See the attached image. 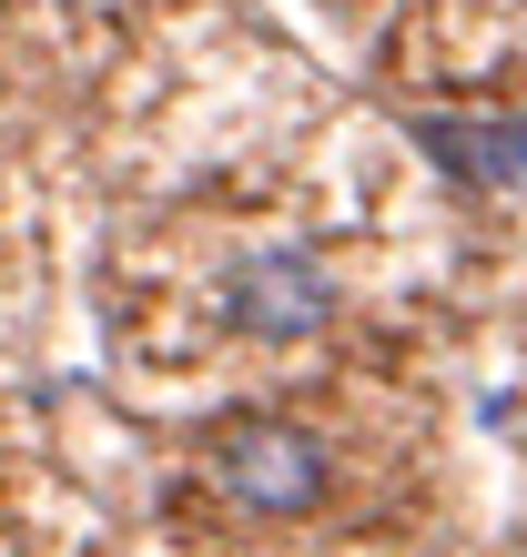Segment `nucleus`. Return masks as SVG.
I'll use <instances>...</instances> for the list:
<instances>
[{
    "label": "nucleus",
    "mask_w": 527,
    "mask_h": 557,
    "mask_svg": "<svg viewBox=\"0 0 527 557\" xmlns=\"http://www.w3.org/2000/svg\"><path fill=\"white\" fill-rule=\"evenodd\" d=\"M223 314L244 324V335H315L324 314H335V284L305 244H244L234 264H223Z\"/></svg>",
    "instance_id": "2"
},
{
    "label": "nucleus",
    "mask_w": 527,
    "mask_h": 557,
    "mask_svg": "<svg viewBox=\"0 0 527 557\" xmlns=\"http://www.w3.org/2000/svg\"><path fill=\"white\" fill-rule=\"evenodd\" d=\"M416 143L437 152L446 173H467V183H527V112L517 122H446V112H426Z\"/></svg>",
    "instance_id": "3"
},
{
    "label": "nucleus",
    "mask_w": 527,
    "mask_h": 557,
    "mask_svg": "<svg viewBox=\"0 0 527 557\" xmlns=\"http://www.w3.org/2000/svg\"><path fill=\"white\" fill-rule=\"evenodd\" d=\"M0 557H11V547H0Z\"/></svg>",
    "instance_id": "4"
},
{
    "label": "nucleus",
    "mask_w": 527,
    "mask_h": 557,
    "mask_svg": "<svg viewBox=\"0 0 527 557\" xmlns=\"http://www.w3.org/2000/svg\"><path fill=\"white\" fill-rule=\"evenodd\" d=\"M213 486L254 517H305L324 497V446L284 416H234L213 436Z\"/></svg>",
    "instance_id": "1"
}]
</instances>
